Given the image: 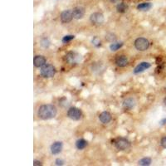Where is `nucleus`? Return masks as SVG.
<instances>
[{
	"label": "nucleus",
	"mask_w": 166,
	"mask_h": 166,
	"mask_svg": "<svg viewBox=\"0 0 166 166\" xmlns=\"http://www.w3.org/2000/svg\"><path fill=\"white\" fill-rule=\"evenodd\" d=\"M57 114V107L51 104L43 105L38 108V116L42 120H51Z\"/></svg>",
	"instance_id": "f257e3e1"
},
{
	"label": "nucleus",
	"mask_w": 166,
	"mask_h": 166,
	"mask_svg": "<svg viewBox=\"0 0 166 166\" xmlns=\"http://www.w3.org/2000/svg\"><path fill=\"white\" fill-rule=\"evenodd\" d=\"M40 73L44 78H51L55 76L56 68L51 64H45L41 67Z\"/></svg>",
	"instance_id": "f03ea898"
},
{
	"label": "nucleus",
	"mask_w": 166,
	"mask_h": 166,
	"mask_svg": "<svg viewBox=\"0 0 166 166\" xmlns=\"http://www.w3.org/2000/svg\"><path fill=\"white\" fill-rule=\"evenodd\" d=\"M135 48L140 52H145L149 48V42L145 38H138L135 41Z\"/></svg>",
	"instance_id": "7ed1b4c3"
},
{
	"label": "nucleus",
	"mask_w": 166,
	"mask_h": 166,
	"mask_svg": "<svg viewBox=\"0 0 166 166\" xmlns=\"http://www.w3.org/2000/svg\"><path fill=\"white\" fill-rule=\"evenodd\" d=\"M65 59L69 64L75 65L81 62V56L76 52H69L66 53Z\"/></svg>",
	"instance_id": "20e7f679"
},
{
	"label": "nucleus",
	"mask_w": 166,
	"mask_h": 166,
	"mask_svg": "<svg viewBox=\"0 0 166 166\" xmlns=\"http://www.w3.org/2000/svg\"><path fill=\"white\" fill-rule=\"evenodd\" d=\"M115 146L118 150L124 151L131 147V142L126 138H118L115 140Z\"/></svg>",
	"instance_id": "39448f33"
},
{
	"label": "nucleus",
	"mask_w": 166,
	"mask_h": 166,
	"mask_svg": "<svg viewBox=\"0 0 166 166\" xmlns=\"http://www.w3.org/2000/svg\"><path fill=\"white\" fill-rule=\"evenodd\" d=\"M90 21L93 25H96V26L102 25V24L104 23L105 21L104 15L102 14L101 13L99 12L93 13L90 16Z\"/></svg>",
	"instance_id": "423d86ee"
},
{
	"label": "nucleus",
	"mask_w": 166,
	"mask_h": 166,
	"mask_svg": "<svg viewBox=\"0 0 166 166\" xmlns=\"http://www.w3.org/2000/svg\"><path fill=\"white\" fill-rule=\"evenodd\" d=\"M67 116L72 121H79L82 116V112L77 107H71L67 111Z\"/></svg>",
	"instance_id": "0eeeda50"
},
{
	"label": "nucleus",
	"mask_w": 166,
	"mask_h": 166,
	"mask_svg": "<svg viewBox=\"0 0 166 166\" xmlns=\"http://www.w3.org/2000/svg\"><path fill=\"white\" fill-rule=\"evenodd\" d=\"M60 18L62 23H71V20L74 18L73 15H72V11L69 9L64 10L62 11L61 15H60Z\"/></svg>",
	"instance_id": "6e6552de"
},
{
	"label": "nucleus",
	"mask_w": 166,
	"mask_h": 166,
	"mask_svg": "<svg viewBox=\"0 0 166 166\" xmlns=\"http://www.w3.org/2000/svg\"><path fill=\"white\" fill-rule=\"evenodd\" d=\"M62 149H63V144L62 141H55L50 147L51 153L54 155L59 154L62 151Z\"/></svg>",
	"instance_id": "1a4fd4ad"
},
{
	"label": "nucleus",
	"mask_w": 166,
	"mask_h": 166,
	"mask_svg": "<svg viewBox=\"0 0 166 166\" xmlns=\"http://www.w3.org/2000/svg\"><path fill=\"white\" fill-rule=\"evenodd\" d=\"M72 11V15H73V18L75 19H81L85 15L86 10L85 8L81 7V6H77V7L73 8V9L71 10Z\"/></svg>",
	"instance_id": "9d476101"
},
{
	"label": "nucleus",
	"mask_w": 166,
	"mask_h": 166,
	"mask_svg": "<svg viewBox=\"0 0 166 166\" xmlns=\"http://www.w3.org/2000/svg\"><path fill=\"white\" fill-rule=\"evenodd\" d=\"M150 66H151V64H150L149 62H140V64L137 65L136 67L134 69V74L142 73V72H144L145 70L149 69Z\"/></svg>",
	"instance_id": "9b49d317"
},
{
	"label": "nucleus",
	"mask_w": 166,
	"mask_h": 166,
	"mask_svg": "<svg viewBox=\"0 0 166 166\" xmlns=\"http://www.w3.org/2000/svg\"><path fill=\"white\" fill-rule=\"evenodd\" d=\"M135 105H136L135 100L133 97H128L123 101V108L127 111H131L133 108H135Z\"/></svg>",
	"instance_id": "f8f14e48"
},
{
	"label": "nucleus",
	"mask_w": 166,
	"mask_h": 166,
	"mask_svg": "<svg viewBox=\"0 0 166 166\" xmlns=\"http://www.w3.org/2000/svg\"><path fill=\"white\" fill-rule=\"evenodd\" d=\"M46 62H47V59L44 56L42 55H37L33 59V64L36 67H42L46 64Z\"/></svg>",
	"instance_id": "ddd939ff"
},
{
	"label": "nucleus",
	"mask_w": 166,
	"mask_h": 166,
	"mask_svg": "<svg viewBox=\"0 0 166 166\" xmlns=\"http://www.w3.org/2000/svg\"><path fill=\"white\" fill-rule=\"evenodd\" d=\"M112 119V114L108 112H103L99 115V120L102 124H109Z\"/></svg>",
	"instance_id": "4468645a"
},
{
	"label": "nucleus",
	"mask_w": 166,
	"mask_h": 166,
	"mask_svg": "<svg viewBox=\"0 0 166 166\" xmlns=\"http://www.w3.org/2000/svg\"><path fill=\"white\" fill-rule=\"evenodd\" d=\"M116 64L119 67H125L128 65V58L125 55H121L116 58Z\"/></svg>",
	"instance_id": "2eb2a0df"
},
{
	"label": "nucleus",
	"mask_w": 166,
	"mask_h": 166,
	"mask_svg": "<svg viewBox=\"0 0 166 166\" xmlns=\"http://www.w3.org/2000/svg\"><path fill=\"white\" fill-rule=\"evenodd\" d=\"M128 9V5L126 4L125 2H120L118 3V4L116 6V10L117 12L120 13H126Z\"/></svg>",
	"instance_id": "dca6fc26"
},
{
	"label": "nucleus",
	"mask_w": 166,
	"mask_h": 166,
	"mask_svg": "<svg viewBox=\"0 0 166 166\" xmlns=\"http://www.w3.org/2000/svg\"><path fill=\"white\" fill-rule=\"evenodd\" d=\"M152 8L150 3H141L137 5V9L140 11H149Z\"/></svg>",
	"instance_id": "f3484780"
},
{
	"label": "nucleus",
	"mask_w": 166,
	"mask_h": 166,
	"mask_svg": "<svg viewBox=\"0 0 166 166\" xmlns=\"http://www.w3.org/2000/svg\"><path fill=\"white\" fill-rule=\"evenodd\" d=\"M87 146V141L85 140L84 139H79L76 140V147L77 149H84Z\"/></svg>",
	"instance_id": "a211bd4d"
},
{
	"label": "nucleus",
	"mask_w": 166,
	"mask_h": 166,
	"mask_svg": "<svg viewBox=\"0 0 166 166\" xmlns=\"http://www.w3.org/2000/svg\"><path fill=\"white\" fill-rule=\"evenodd\" d=\"M124 45V43L122 42H113V43L110 45V49L112 52H116L120 48H122V46Z\"/></svg>",
	"instance_id": "6ab92c4d"
},
{
	"label": "nucleus",
	"mask_w": 166,
	"mask_h": 166,
	"mask_svg": "<svg viewBox=\"0 0 166 166\" xmlns=\"http://www.w3.org/2000/svg\"><path fill=\"white\" fill-rule=\"evenodd\" d=\"M139 165H142V166H147L151 164V159L149 158V157H145V158H143L140 160H139L138 162Z\"/></svg>",
	"instance_id": "aec40b11"
},
{
	"label": "nucleus",
	"mask_w": 166,
	"mask_h": 166,
	"mask_svg": "<svg viewBox=\"0 0 166 166\" xmlns=\"http://www.w3.org/2000/svg\"><path fill=\"white\" fill-rule=\"evenodd\" d=\"M50 45H51V42H50V40L48 38H42V40H41V46L43 48H49Z\"/></svg>",
	"instance_id": "412c9836"
},
{
	"label": "nucleus",
	"mask_w": 166,
	"mask_h": 166,
	"mask_svg": "<svg viewBox=\"0 0 166 166\" xmlns=\"http://www.w3.org/2000/svg\"><path fill=\"white\" fill-rule=\"evenodd\" d=\"M74 38H75V36L74 35H66L63 37L62 41L63 43H67L69 42H71V40H73Z\"/></svg>",
	"instance_id": "4be33fe9"
},
{
	"label": "nucleus",
	"mask_w": 166,
	"mask_h": 166,
	"mask_svg": "<svg viewBox=\"0 0 166 166\" xmlns=\"http://www.w3.org/2000/svg\"><path fill=\"white\" fill-rule=\"evenodd\" d=\"M91 43H92V44L95 46L96 48H99V47L101 46V40H100L97 37H95V38H93L92 41H91Z\"/></svg>",
	"instance_id": "5701e85b"
},
{
	"label": "nucleus",
	"mask_w": 166,
	"mask_h": 166,
	"mask_svg": "<svg viewBox=\"0 0 166 166\" xmlns=\"http://www.w3.org/2000/svg\"><path fill=\"white\" fill-rule=\"evenodd\" d=\"M160 145L163 148L166 149V136H164L160 140Z\"/></svg>",
	"instance_id": "b1692460"
},
{
	"label": "nucleus",
	"mask_w": 166,
	"mask_h": 166,
	"mask_svg": "<svg viewBox=\"0 0 166 166\" xmlns=\"http://www.w3.org/2000/svg\"><path fill=\"white\" fill-rule=\"evenodd\" d=\"M55 164H56V165H58V166L63 165V164H64V161L61 159H56V161H55Z\"/></svg>",
	"instance_id": "393cba45"
},
{
	"label": "nucleus",
	"mask_w": 166,
	"mask_h": 166,
	"mask_svg": "<svg viewBox=\"0 0 166 166\" xmlns=\"http://www.w3.org/2000/svg\"><path fill=\"white\" fill-rule=\"evenodd\" d=\"M42 162L41 161H39V160H37V159H35V160H34V161H33V165L34 166H36V165H38V166H40V165H42Z\"/></svg>",
	"instance_id": "a878e982"
},
{
	"label": "nucleus",
	"mask_w": 166,
	"mask_h": 166,
	"mask_svg": "<svg viewBox=\"0 0 166 166\" xmlns=\"http://www.w3.org/2000/svg\"><path fill=\"white\" fill-rule=\"evenodd\" d=\"M120 1L121 0H110V2L112 3H120Z\"/></svg>",
	"instance_id": "bb28decb"
},
{
	"label": "nucleus",
	"mask_w": 166,
	"mask_h": 166,
	"mask_svg": "<svg viewBox=\"0 0 166 166\" xmlns=\"http://www.w3.org/2000/svg\"><path fill=\"white\" fill-rule=\"evenodd\" d=\"M166 124V119H164V120H162L160 121V125H165Z\"/></svg>",
	"instance_id": "cd10ccee"
},
{
	"label": "nucleus",
	"mask_w": 166,
	"mask_h": 166,
	"mask_svg": "<svg viewBox=\"0 0 166 166\" xmlns=\"http://www.w3.org/2000/svg\"><path fill=\"white\" fill-rule=\"evenodd\" d=\"M163 102H164V106H166V97L164 98V101H163Z\"/></svg>",
	"instance_id": "c85d7f7f"
}]
</instances>
